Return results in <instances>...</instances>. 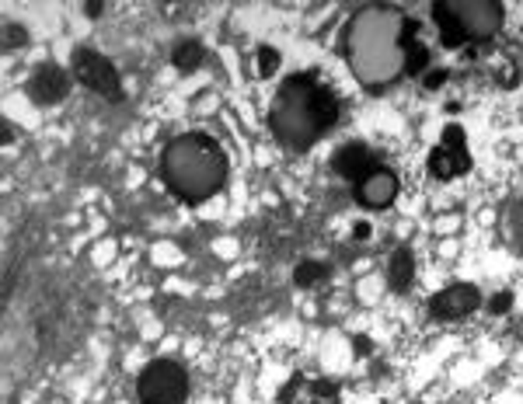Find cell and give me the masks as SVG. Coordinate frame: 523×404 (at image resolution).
<instances>
[{
	"label": "cell",
	"instance_id": "1",
	"mask_svg": "<svg viewBox=\"0 0 523 404\" xmlns=\"http://www.w3.org/2000/svg\"><path fill=\"white\" fill-rule=\"evenodd\" d=\"M339 122V98L331 87L318 81V74H297L280 87L276 105L269 112V125L286 147H311Z\"/></svg>",
	"mask_w": 523,
	"mask_h": 404
},
{
	"label": "cell",
	"instance_id": "2",
	"mask_svg": "<svg viewBox=\"0 0 523 404\" xmlns=\"http://www.w3.org/2000/svg\"><path fill=\"white\" fill-rule=\"evenodd\" d=\"M164 185L182 202L196 206L217 196L227 182V158L224 147L202 133H185L175 136L161 154Z\"/></svg>",
	"mask_w": 523,
	"mask_h": 404
},
{
	"label": "cell",
	"instance_id": "3",
	"mask_svg": "<svg viewBox=\"0 0 523 404\" xmlns=\"http://www.w3.org/2000/svg\"><path fill=\"white\" fill-rule=\"evenodd\" d=\"M136 394H140V404H185L189 376L171 360H154L151 366H143L136 380Z\"/></svg>",
	"mask_w": 523,
	"mask_h": 404
},
{
	"label": "cell",
	"instance_id": "4",
	"mask_svg": "<svg viewBox=\"0 0 523 404\" xmlns=\"http://www.w3.org/2000/svg\"><path fill=\"white\" fill-rule=\"evenodd\" d=\"M70 67H74V77L84 87H91L94 94H102L109 101H122V81H119V70L112 67V60H105L94 49H74Z\"/></svg>",
	"mask_w": 523,
	"mask_h": 404
},
{
	"label": "cell",
	"instance_id": "5",
	"mask_svg": "<svg viewBox=\"0 0 523 404\" xmlns=\"http://www.w3.org/2000/svg\"><path fill=\"white\" fill-rule=\"evenodd\" d=\"M468 171H471V154H468V143H464V129L446 125L440 143L429 154V174L440 178V182H450V178L468 174Z\"/></svg>",
	"mask_w": 523,
	"mask_h": 404
},
{
	"label": "cell",
	"instance_id": "6",
	"mask_svg": "<svg viewBox=\"0 0 523 404\" xmlns=\"http://www.w3.org/2000/svg\"><path fill=\"white\" fill-rule=\"evenodd\" d=\"M464 39H492L503 25V4H446Z\"/></svg>",
	"mask_w": 523,
	"mask_h": 404
},
{
	"label": "cell",
	"instance_id": "7",
	"mask_svg": "<svg viewBox=\"0 0 523 404\" xmlns=\"http://www.w3.org/2000/svg\"><path fill=\"white\" fill-rule=\"evenodd\" d=\"M478 307H482V293L468 283L450 286V289H443V293H437L429 300V314L437 321H461V318H468Z\"/></svg>",
	"mask_w": 523,
	"mask_h": 404
},
{
	"label": "cell",
	"instance_id": "8",
	"mask_svg": "<svg viewBox=\"0 0 523 404\" xmlns=\"http://www.w3.org/2000/svg\"><path fill=\"white\" fill-rule=\"evenodd\" d=\"M280 404H342L339 387L331 380H315V376H293L280 394Z\"/></svg>",
	"mask_w": 523,
	"mask_h": 404
},
{
	"label": "cell",
	"instance_id": "9",
	"mask_svg": "<svg viewBox=\"0 0 523 404\" xmlns=\"http://www.w3.org/2000/svg\"><path fill=\"white\" fill-rule=\"evenodd\" d=\"M67 94H70V77L56 63H42L36 70V77L29 81V98L36 105H60Z\"/></svg>",
	"mask_w": 523,
	"mask_h": 404
},
{
	"label": "cell",
	"instance_id": "10",
	"mask_svg": "<svg viewBox=\"0 0 523 404\" xmlns=\"http://www.w3.org/2000/svg\"><path fill=\"white\" fill-rule=\"evenodd\" d=\"M398 196V174L391 167H377L373 174H366L363 182H356V199L370 209H384L391 206Z\"/></svg>",
	"mask_w": 523,
	"mask_h": 404
},
{
	"label": "cell",
	"instance_id": "11",
	"mask_svg": "<svg viewBox=\"0 0 523 404\" xmlns=\"http://www.w3.org/2000/svg\"><path fill=\"white\" fill-rule=\"evenodd\" d=\"M331 167H335L342 178H349V182H363V178L373 174L380 164H377L373 150H370L366 143H346V147H339V154L331 158Z\"/></svg>",
	"mask_w": 523,
	"mask_h": 404
},
{
	"label": "cell",
	"instance_id": "12",
	"mask_svg": "<svg viewBox=\"0 0 523 404\" xmlns=\"http://www.w3.org/2000/svg\"><path fill=\"white\" fill-rule=\"evenodd\" d=\"M415 279V255H412V247L402 244L395 255H391V265H388V283L395 293H405L408 286Z\"/></svg>",
	"mask_w": 523,
	"mask_h": 404
},
{
	"label": "cell",
	"instance_id": "13",
	"mask_svg": "<svg viewBox=\"0 0 523 404\" xmlns=\"http://www.w3.org/2000/svg\"><path fill=\"white\" fill-rule=\"evenodd\" d=\"M433 21H437V28H440V42L446 49H461L464 45V32H461V25H457V18L450 14V7L446 4H433Z\"/></svg>",
	"mask_w": 523,
	"mask_h": 404
},
{
	"label": "cell",
	"instance_id": "14",
	"mask_svg": "<svg viewBox=\"0 0 523 404\" xmlns=\"http://www.w3.org/2000/svg\"><path fill=\"white\" fill-rule=\"evenodd\" d=\"M202 60H206V49H202V42H196V39H182L175 45V53H171V63H175L178 70H196Z\"/></svg>",
	"mask_w": 523,
	"mask_h": 404
},
{
	"label": "cell",
	"instance_id": "15",
	"mask_svg": "<svg viewBox=\"0 0 523 404\" xmlns=\"http://www.w3.org/2000/svg\"><path fill=\"white\" fill-rule=\"evenodd\" d=\"M426 67H429V49H426L419 39L412 42V45H405V56H402L405 74H412V77H415V74H422Z\"/></svg>",
	"mask_w": 523,
	"mask_h": 404
},
{
	"label": "cell",
	"instance_id": "16",
	"mask_svg": "<svg viewBox=\"0 0 523 404\" xmlns=\"http://www.w3.org/2000/svg\"><path fill=\"white\" fill-rule=\"evenodd\" d=\"M324 276H328V265H324V262H300L297 272H293V283L315 286V283H322Z\"/></svg>",
	"mask_w": 523,
	"mask_h": 404
},
{
	"label": "cell",
	"instance_id": "17",
	"mask_svg": "<svg viewBox=\"0 0 523 404\" xmlns=\"http://www.w3.org/2000/svg\"><path fill=\"white\" fill-rule=\"evenodd\" d=\"M280 70V53L273 49V45H262L258 53H255V74L266 81V77H273Z\"/></svg>",
	"mask_w": 523,
	"mask_h": 404
},
{
	"label": "cell",
	"instance_id": "18",
	"mask_svg": "<svg viewBox=\"0 0 523 404\" xmlns=\"http://www.w3.org/2000/svg\"><path fill=\"white\" fill-rule=\"evenodd\" d=\"M25 42H29V32H25V28H18V25H7V28H4V45H7V49H18V45H25Z\"/></svg>",
	"mask_w": 523,
	"mask_h": 404
},
{
	"label": "cell",
	"instance_id": "19",
	"mask_svg": "<svg viewBox=\"0 0 523 404\" xmlns=\"http://www.w3.org/2000/svg\"><path fill=\"white\" fill-rule=\"evenodd\" d=\"M446 77H450V74H446V70H429V74H426V77H422V87H426V91H437V87H443V84H446Z\"/></svg>",
	"mask_w": 523,
	"mask_h": 404
},
{
	"label": "cell",
	"instance_id": "20",
	"mask_svg": "<svg viewBox=\"0 0 523 404\" xmlns=\"http://www.w3.org/2000/svg\"><path fill=\"white\" fill-rule=\"evenodd\" d=\"M510 307H513V296H510V293H499V296H492V303H488L492 314H506Z\"/></svg>",
	"mask_w": 523,
	"mask_h": 404
},
{
	"label": "cell",
	"instance_id": "21",
	"mask_svg": "<svg viewBox=\"0 0 523 404\" xmlns=\"http://www.w3.org/2000/svg\"><path fill=\"white\" fill-rule=\"evenodd\" d=\"M370 234H373L370 223H356V227H353V238H356V241H370Z\"/></svg>",
	"mask_w": 523,
	"mask_h": 404
},
{
	"label": "cell",
	"instance_id": "22",
	"mask_svg": "<svg viewBox=\"0 0 523 404\" xmlns=\"http://www.w3.org/2000/svg\"><path fill=\"white\" fill-rule=\"evenodd\" d=\"M353 349H356V352H360V356H370V352H373V349H370V338H353Z\"/></svg>",
	"mask_w": 523,
	"mask_h": 404
},
{
	"label": "cell",
	"instance_id": "23",
	"mask_svg": "<svg viewBox=\"0 0 523 404\" xmlns=\"http://www.w3.org/2000/svg\"><path fill=\"white\" fill-rule=\"evenodd\" d=\"M102 11H105V4H87V18H102Z\"/></svg>",
	"mask_w": 523,
	"mask_h": 404
}]
</instances>
